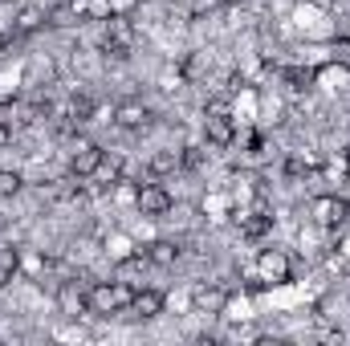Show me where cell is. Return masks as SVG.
Segmentation results:
<instances>
[{"label": "cell", "mask_w": 350, "mask_h": 346, "mask_svg": "<svg viewBox=\"0 0 350 346\" xmlns=\"http://www.w3.org/2000/svg\"><path fill=\"white\" fill-rule=\"evenodd\" d=\"M131 302H135V285H126V281H94L86 289V306H90V314H98V318L126 314Z\"/></svg>", "instance_id": "1"}, {"label": "cell", "mask_w": 350, "mask_h": 346, "mask_svg": "<svg viewBox=\"0 0 350 346\" xmlns=\"http://www.w3.org/2000/svg\"><path fill=\"white\" fill-rule=\"evenodd\" d=\"M45 25H49L45 0H21V8H12V37H33Z\"/></svg>", "instance_id": "2"}, {"label": "cell", "mask_w": 350, "mask_h": 346, "mask_svg": "<svg viewBox=\"0 0 350 346\" xmlns=\"http://www.w3.org/2000/svg\"><path fill=\"white\" fill-rule=\"evenodd\" d=\"M204 135H208L212 147H228V143L237 139V122H232V114L224 110V102H212V106H208V114H204Z\"/></svg>", "instance_id": "3"}, {"label": "cell", "mask_w": 350, "mask_h": 346, "mask_svg": "<svg viewBox=\"0 0 350 346\" xmlns=\"http://www.w3.org/2000/svg\"><path fill=\"white\" fill-rule=\"evenodd\" d=\"M310 216H314L318 228H342L350 220V204L342 196H318V200L310 204Z\"/></svg>", "instance_id": "4"}, {"label": "cell", "mask_w": 350, "mask_h": 346, "mask_svg": "<svg viewBox=\"0 0 350 346\" xmlns=\"http://www.w3.org/2000/svg\"><path fill=\"white\" fill-rule=\"evenodd\" d=\"M151 118H155L151 106H143L139 98H126V102L114 106V127H122V131H147Z\"/></svg>", "instance_id": "5"}, {"label": "cell", "mask_w": 350, "mask_h": 346, "mask_svg": "<svg viewBox=\"0 0 350 346\" xmlns=\"http://www.w3.org/2000/svg\"><path fill=\"white\" fill-rule=\"evenodd\" d=\"M257 273L265 277V285H285L293 277V265H289V257L281 249H265L257 257Z\"/></svg>", "instance_id": "6"}, {"label": "cell", "mask_w": 350, "mask_h": 346, "mask_svg": "<svg viewBox=\"0 0 350 346\" xmlns=\"http://www.w3.org/2000/svg\"><path fill=\"white\" fill-rule=\"evenodd\" d=\"M135 208H139L143 216H167V212H172V191H167L163 183H143Z\"/></svg>", "instance_id": "7"}, {"label": "cell", "mask_w": 350, "mask_h": 346, "mask_svg": "<svg viewBox=\"0 0 350 346\" xmlns=\"http://www.w3.org/2000/svg\"><path fill=\"white\" fill-rule=\"evenodd\" d=\"M191 310L196 314H224L228 310V289L224 285H196L191 289Z\"/></svg>", "instance_id": "8"}, {"label": "cell", "mask_w": 350, "mask_h": 346, "mask_svg": "<svg viewBox=\"0 0 350 346\" xmlns=\"http://www.w3.org/2000/svg\"><path fill=\"white\" fill-rule=\"evenodd\" d=\"M102 155H106V151H102L98 143H78L74 155H70V172H74V179H90V175L98 172Z\"/></svg>", "instance_id": "9"}, {"label": "cell", "mask_w": 350, "mask_h": 346, "mask_svg": "<svg viewBox=\"0 0 350 346\" xmlns=\"http://www.w3.org/2000/svg\"><path fill=\"white\" fill-rule=\"evenodd\" d=\"M57 310H62L66 318H82V314H90L86 289H78V277L62 281V289H57Z\"/></svg>", "instance_id": "10"}, {"label": "cell", "mask_w": 350, "mask_h": 346, "mask_svg": "<svg viewBox=\"0 0 350 346\" xmlns=\"http://www.w3.org/2000/svg\"><path fill=\"white\" fill-rule=\"evenodd\" d=\"M163 306H167V297H163L159 289H135V302H131V310H126V314H135V318L151 322V318H159V314H163Z\"/></svg>", "instance_id": "11"}, {"label": "cell", "mask_w": 350, "mask_h": 346, "mask_svg": "<svg viewBox=\"0 0 350 346\" xmlns=\"http://www.w3.org/2000/svg\"><path fill=\"white\" fill-rule=\"evenodd\" d=\"M237 224H241V232H245L249 241H261L265 232L273 228V216H269L265 208H241V212H237Z\"/></svg>", "instance_id": "12"}, {"label": "cell", "mask_w": 350, "mask_h": 346, "mask_svg": "<svg viewBox=\"0 0 350 346\" xmlns=\"http://www.w3.org/2000/svg\"><path fill=\"white\" fill-rule=\"evenodd\" d=\"M143 257L151 261V265H159V269H172L175 261H179V245L175 241H151L143 249Z\"/></svg>", "instance_id": "13"}, {"label": "cell", "mask_w": 350, "mask_h": 346, "mask_svg": "<svg viewBox=\"0 0 350 346\" xmlns=\"http://www.w3.org/2000/svg\"><path fill=\"white\" fill-rule=\"evenodd\" d=\"M118 175H122V159H118V155H102V163H98V172L90 175V183H98V187H114Z\"/></svg>", "instance_id": "14"}, {"label": "cell", "mask_w": 350, "mask_h": 346, "mask_svg": "<svg viewBox=\"0 0 350 346\" xmlns=\"http://www.w3.org/2000/svg\"><path fill=\"white\" fill-rule=\"evenodd\" d=\"M66 114L82 127V122H94L98 106H94V98H90V94H74V98H70V106H66Z\"/></svg>", "instance_id": "15"}, {"label": "cell", "mask_w": 350, "mask_h": 346, "mask_svg": "<svg viewBox=\"0 0 350 346\" xmlns=\"http://www.w3.org/2000/svg\"><path fill=\"white\" fill-rule=\"evenodd\" d=\"M21 273V253L16 249H0V289Z\"/></svg>", "instance_id": "16"}, {"label": "cell", "mask_w": 350, "mask_h": 346, "mask_svg": "<svg viewBox=\"0 0 350 346\" xmlns=\"http://www.w3.org/2000/svg\"><path fill=\"white\" fill-rule=\"evenodd\" d=\"M147 168H151V175H172L179 168V151H155Z\"/></svg>", "instance_id": "17"}, {"label": "cell", "mask_w": 350, "mask_h": 346, "mask_svg": "<svg viewBox=\"0 0 350 346\" xmlns=\"http://www.w3.org/2000/svg\"><path fill=\"white\" fill-rule=\"evenodd\" d=\"M204 163H208V151L204 147H183L179 151V168L183 172H204Z\"/></svg>", "instance_id": "18"}, {"label": "cell", "mask_w": 350, "mask_h": 346, "mask_svg": "<svg viewBox=\"0 0 350 346\" xmlns=\"http://www.w3.org/2000/svg\"><path fill=\"white\" fill-rule=\"evenodd\" d=\"M314 172H318V163L306 159V155H289V159H285V175H289V179H306V175H314Z\"/></svg>", "instance_id": "19"}, {"label": "cell", "mask_w": 350, "mask_h": 346, "mask_svg": "<svg viewBox=\"0 0 350 346\" xmlns=\"http://www.w3.org/2000/svg\"><path fill=\"white\" fill-rule=\"evenodd\" d=\"M139 187H143V183L118 175V179H114V204H135V200H139Z\"/></svg>", "instance_id": "20"}, {"label": "cell", "mask_w": 350, "mask_h": 346, "mask_svg": "<svg viewBox=\"0 0 350 346\" xmlns=\"http://www.w3.org/2000/svg\"><path fill=\"white\" fill-rule=\"evenodd\" d=\"M21 172H8V168H0V200H12L16 191H21Z\"/></svg>", "instance_id": "21"}, {"label": "cell", "mask_w": 350, "mask_h": 346, "mask_svg": "<svg viewBox=\"0 0 350 346\" xmlns=\"http://www.w3.org/2000/svg\"><path fill=\"white\" fill-rule=\"evenodd\" d=\"M114 16V0H86V21H110Z\"/></svg>", "instance_id": "22"}, {"label": "cell", "mask_w": 350, "mask_h": 346, "mask_svg": "<svg viewBox=\"0 0 350 346\" xmlns=\"http://www.w3.org/2000/svg\"><path fill=\"white\" fill-rule=\"evenodd\" d=\"M0 122H4V127L21 122V106H12V102H0Z\"/></svg>", "instance_id": "23"}, {"label": "cell", "mask_w": 350, "mask_h": 346, "mask_svg": "<svg viewBox=\"0 0 350 346\" xmlns=\"http://www.w3.org/2000/svg\"><path fill=\"white\" fill-rule=\"evenodd\" d=\"M285 78H289V86H293V90H306V86H310V78H314V74H310V70H289Z\"/></svg>", "instance_id": "24"}, {"label": "cell", "mask_w": 350, "mask_h": 346, "mask_svg": "<svg viewBox=\"0 0 350 346\" xmlns=\"http://www.w3.org/2000/svg\"><path fill=\"white\" fill-rule=\"evenodd\" d=\"M8 143H12V127H4V122H0V147H8Z\"/></svg>", "instance_id": "25"}, {"label": "cell", "mask_w": 350, "mask_h": 346, "mask_svg": "<svg viewBox=\"0 0 350 346\" xmlns=\"http://www.w3.org/2000/svg\"><path fill=\"white\" fill-rule=\"evenodd\" d=\"M4 49H8V41H4V33H0V57H4Z\"/></svg>", "instance_id": "26"}, {"label": "cell", "mask_w": 350, "mask_h": 346, "mask_svg": "<svg viewBox=\"0 0 350 346\" xmlns=\"http://www.w3.org/2000/svg\"><path fill=\"white\" fill-rule=\"evenodd\" d=\"M347 168H350V151H347Z\"/></svg>", "instance_id": "27"}]
</instances>
